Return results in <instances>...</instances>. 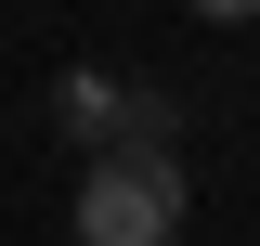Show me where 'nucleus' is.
<instances>
[{
	"label": "nucleus",
	"instance_id": "2",
	"mask_svg": "<svg viewBox=\"0 0 260 246\" xmlns=\"http://www.w3.org/2000/svg\"><path fill=\"white\" fill-rule=\"evenodd\" d=\"M117 104H130V91L104 78V65H65V78H52V117L78 130V143H117Z\"/></svg>",
	"mask_w": 260,
	"mask_h": 246
},
{
	"label": "nucleus",
	"instance_id": "3",
	"mask_svg": "<svg viewBox=\"0 0 260 246\" xmlns=\"http://www.w3.org/2000/svg\"><path fill=\"white\" fill-rule=\"evenodd\" d=\"M195 13H260V0H195Z\"/></svg>",
	"mask_w": 260,
	"mask_h": 246
},
{
	"label": "nucleus",
	"instance_id": "1",
	"mask_svg": "<svg viewBox=\"0 0 260 246\" xmlns=\"http://www.w3.org/2000/svg\"><path fill=\"white\" fill-rule=\"evenodd\" d=\"M78 246H182V155L104 143L78 169Z\"/></svg>",
	"mask_w": 260,
	"mask_h": 246
}]
</instances>
